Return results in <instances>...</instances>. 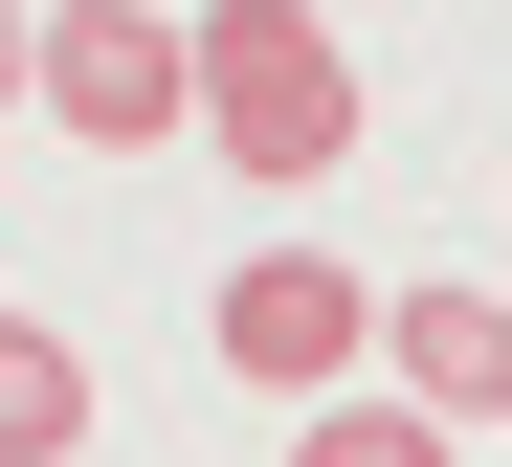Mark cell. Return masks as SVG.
<instances>
[{"label": "cell", "instance_id": "1", "mask_svg": "<svg viewBox=\"0 0 512 467\" xmlns=\"http://www.w3.org/2000/svg\"><path fill=\"white\" fill-rule=\"evenodd\" d=\"M179 134L245 156V178H334V156H357L334 23H312V0H201V23H179Z\"/></svg>", "mask_w": 512, "mask_h": 467}, {"label": "cell", "instance_id": "2", "mask_svg": "<svg viewBox=\"0 0 512 467\" xmlns=\"http://www.w3.org/2000/svg\"><path fill=\"white\" fill-rule=\"evenodd\" d=\"M201 334H223V379H245V401H357V356H379V290H357L334 245H245Z\"/></svg>", "mask_w": 512, "mask_h": 467}, {"label": "cell", "instance_id": "3", "mask_svg": "<svg viewBox=\"0 0 512 467\" xmlns=\"http://www.w3.org/2000/svg\"><path fill=\"white\" fill-rule=\"evenodd\" d=\"M23 112H67L90 156H156L179 134V0H45L23 23Z\"/></svg>", "mask_w": 512, "mask_h": 467}, {"label": "cell", "instance_id": "4", "mask_svg": "<svg viewBox=\"0 0 512 467\" xmlns=\"http://www.w3.org/2000/svg\"><path fill=\"white\" fill-rule=\"evenodd\" d=\"M379 356H401V401L446 423V445H468V423H512V290H401V312H379Z\"/></svg>", "mask_w": 512, "mask_h": 467}, {"label": "cell", "instance_id": "5", "mask_svg": "<svg viewBox=\"0 0 512 467\" xmlns=\"http://www.w3.org/2000/svg\"><path fill=\"white\" fill-rule=\"evenodd\" d=\"M67 445H90V356L45 312H0V467H67Z\"/></svg>", "mask_w": 512, "mask_h": 467}, {"label": "cell", "instance_id": "6", "mask_svg": "<svg viewBox=\"0 0 512 467\" xmlns=\"http://www.w3.org/2000/svg\"><path fill=\"white\" fill-rule=\"evenodd\" d=\"M290 467H468V445L423 423V401H312V423H290Z\"/></svg>", "mask_w": 512, "mask_h": 467}, {"label": "cell", "instance_id": "7", "mask_svg": "<svg viewBox=\"0 0 512 467\" xmlns=\"http://www.w3.org/2000/svg\"><path fill=\"white\" fill-rule=\"evenodd\" d=\"M23 23H45V0H0V112H23Z\"/></svg>", "mask_w": 512, "mask_h": 467}]
</instances>
